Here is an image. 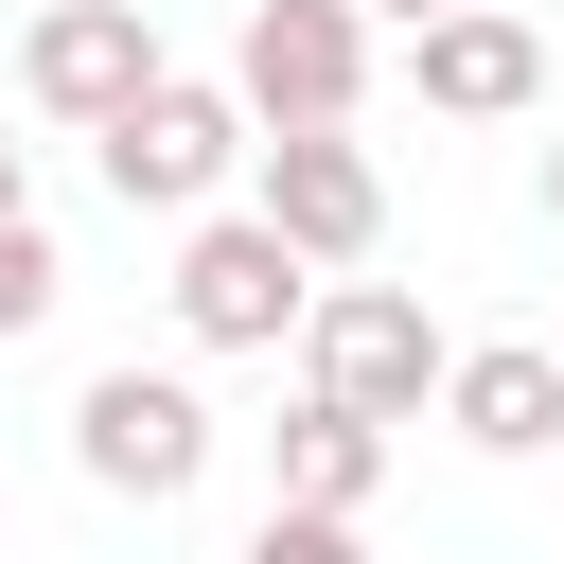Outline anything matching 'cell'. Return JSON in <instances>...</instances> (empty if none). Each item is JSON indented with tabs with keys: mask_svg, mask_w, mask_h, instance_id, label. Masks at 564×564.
<instances>
[{
	"mask_svg": "<svg viewBox=\"0 0 564 564\" xmlns=\"http://www.w3.org/2000/svg\"><path fill=\"white\" fill-rule=\"evenodd\" d=\"M264 141V229L300 247V264H370V229H388V176H370V141L352 123H247Z\"/></svg>",
	"mask_w": 564,
	"mask_h": 564,
	"instance_id": "5b68a950",
	"label": "cell"
},
{
	"mask_svg": "<svg viewBox=\"0 0 564 564\" xmlns=\"http://www.w3.org/2000/svg\"><path fill=\"white\" fill-rule=\"evenodd\" d=\"M70 458H88L106 494L176 511V494L212 476V405H194L176 370H88V405H70Z\"/></svg>",
	"mask_w": 564,
	"mask_h": 564,
	"instance_id": "8992f818",
	"label": "cell"
},
{
	"mask_svg": "<svg viewBox=\"0 0 564 564\" xmlns=\"http://www.w3.org/2000/svg\"><path fill=\"white\" fill-rule=\"evenodd\" d=\"M352 88H370V0H247V35H229L247 123H352Z\"/></svg>",
	"mask_w": 564,
	"mask_h": 564,
	"instance_id": "3957f363",
	"label": "cell"
},
{
	"mask_svg": "<svg viewBox=\"0 0 564 564\" xmlns=\"http://www.w3.org/2000/svg\"><path fill=\"white\" fill-rule=\"evenodd\" d=\"M247 564H352V511H264Z\"/></svg>",
	"mask_w": 564,
	"mask_h": 564,
	"instance_id": "7c38bea8",
	"label": "cell"
},
{
	"mask_svg": "<svg viewBox=\"0 0 564 564\" xmlns=\"http://www.w3.org/2000/svg\"><path fill=\"white\" fill-rule=\"evenodd\" d=\"M88 159H106V194H123V212H212V194H229V159H247V106H229V88H194V70H141V88L88 123Z\"/></svg>",
	"mask_w": 564,
	"mask_h": 564,
	"instance_id": "6da1fadb",
	"label": "cell"
},
{
	"mask_svg": "<svg viewBox=\"0 0 564 564\" xmlns=\"http://www.w3.org/2000/svg\"><path fill=\"white\" fill-rule=\"evenodd\" d=\"M546 229H564V141H546Z\"/></svg>",
	"mask_w": 564,
	"mask_h": 564,
	"instance_id": "4fadbf2b",
	"label": "cell"
},
{
	"mask_svg": "<svg viewBox=\"0 0 564 564\" xmlns=\"http://www.w3.org/2000/svg\"><path fill=\"white\" fill-rule=\"evenodd\" d=\"M405 35H423V106H441V123H511V106L546 88V35L494 18V0H441V18H405Z\"/></svg>",
	"mask_w": 564,
	"mask_h": 564,
	"instance_id": "ba28073f",
	"label": "cell"
},
{
	"mask_svg": "<svg viewBox=\"0 0 564 564\" xmlns=\"http://www.w3.org/2000/svg\"><path fill=\"white\" fill-rule=\"evenodd\" d=\"M441 423H458L476 458H546V441H564V352H546V335L441 352Z\"/></svg>",
	"mask_w": 564,
	"mask_h": 564,
	"instance_id": "9c48e42d",
	"label": "cell"
},
{
	"mask_svg": "<svg viewBox=\"0 0 564 564\" xmlns=\"http://www.w3.org/2000/svg\"><path fill=\"white\" fill-rule=\"evenodd\" d=\"M370 476H388V423L335 405V388H300V423H282V511H370Z\"/></svg>",
	"mask_w": 564,
	"mask_h": 564,
	"instance_id": "30bf717a",
	"label": "cell"
},
{
	"mask_svg": "<svg viewBox=\"0 0 564 564\" xmlns=\"http://www.w3.org/2000/svg\"><path fill=\"white\" fill-rule=\"evenodd\" d=\"M300 300H317V264H300L264 212H212V229L176 247V335H194V352H282Z\"/></svg>",
	"mask_w": 564,
	"mask_h": 564,
	"instance_id": "277c9868",
	"label": "cell"
},
{
	"mask_svg": "<svg viewBox=\"0 0 564 564\" xmlns=\"http://www.w3.org/2000/svg\"><path fill=\"white\" fill-rule=\"evenodd\" d=\"M370 18H441V0H370Z\"/></svg>",
	"mask_w": 564,
	"mask_h": 564,
	"instance_id": "5bb4252c",
	"label": "cell"
},
{
	"mask_svg": "<svg viewBox=\"0 0 564 564\" xmlns=\"http://www.w3.org/2000/svg\"><path fill=\"white\" fill-rule=\"evenodd\" d=\"M0 194H18V141H0Z\"/></svg>",
	"mask_w": 564,
	"mask_h": 564,
	"instance_id": "9a60e30c",
	"label": "cell"
},
{
	"mask_svg": "<svg viewBox=\"0 0 564 564\" xmlns=\"http://www.w3.org/2000/svg\"><path fill=\"white\" fill-rule=\"evenodd\" d=\"M141 70H159V18H141V0H35V53H18V88H35L53 123H106Z\"/></svg>",
	"mask_w": 564,
	"mask_h": 564,
	"instance_id": "52a82bcc",
	"label": "cell"
},
{
	"mask_svg": "<svg viewBox=\"0 0 564 564\" xmlns=\"http://www.w3.org/2000/svg\"><path fill=\"white\" fill-rule=\"evenodd\" d=\"M53 282H70V264H53L35 194H0V335H35V317H53Z\"/></svg>",
	"mask_w": 564,
	"mask_h": 564,
	"instance_id": "8fae6325",
	"label": "cell"
},
{
	"mask_svg": "<svg viewBox=\"0 0 564 564\" xmlns=\"http://www.w3.org/2000/svg\"><path fill=\"white\" fill-rule=\"evenodd\" d=\"M300 352H317V388L370 405V423H423V405H441V317H423L405 282H317V300H300Z\"/></svg>",
	"mask_w": 564,
	"mask_h": 564,
	"instance_id": "7a4b0ae2",
	"label": "cell"
}]
</instances>
